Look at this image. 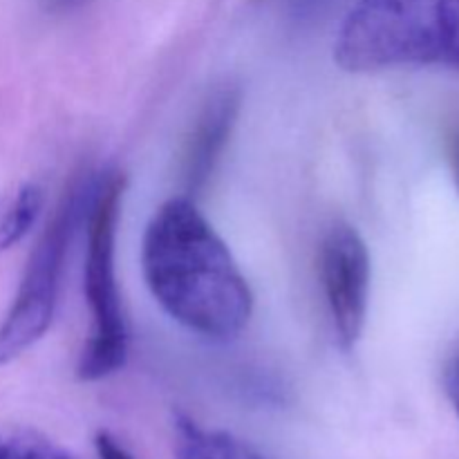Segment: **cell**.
Wrapping results in <instances>:
<instances>
[{"mask_svg":"<svg viewBox=\"0 0 459 459\" xmlns=\"http://www.w3.org/2000/svg\"><path fill=\"white\" fill-rule=\"evenodd\" d=\"M142 272L160 307L193 334L227 343L249 325V282L193 197H170L152 213L142 240Z\"/></svg>","mask_w":459,"mask_h":459,"instance_id":"1","label":"cell"},{"mask_svg":"<svg viewBox=\"0 0 459 459\" xmlns=\"http://www.w3.org/2000/svg\"><path fill=\"white\" fill-rule=\"evenodd\" d=\"M334 61L348 72L459 70V0H359L339 27Z\"/></svg>","mask_w":459,"mask_h":459,"instance_id":"2","label":"cell"},{"mask_svg":"<svg viewBox=\"0 0 459 459\" xmlns=\"http://www.w3.org/2000/svg\"><path fill=\"white\" fill-rule=\"evenodd\" d=\"M124 173H106L94 179L88 200V247H85L83 287L90 307L88 343L76 366L81 381H101L119 372L128 359V323L121 307L115 269L117 222L124 200Z\"/></svg>","mask_w":459,"mask_h":459,"instance_id":"3","label":"cell"},{"mask_svg":"<svg viewBox=\"0 0 459 459\" xmlns=\"http://www.w3.org/2000/svg\"><path fill=\"white\" fill-rule=\"evenodd\" d=\"M94 179L97 178L79 179L67 188L31 249L16 296L0 321V366L16 361L31 345L39 343L52 325L67 249L79 215L88 206Z\"/></svg>","mask_w":459,"mask_h":459,"instance_id":"4","label":"cell"},{"mask_svg":"<svg viewBox=\"0 0 459 459\" xmlns=\"http://www.w3.org/2000/svg\"><path fill=\"white\" fill-rule=\"evenodd\" d=\"M318 269L336 341L350 352L366 330L370 305L372 263L361 233L345 222L332 224L323 236Z\"/></svg>","mask_w":459,"mask_h":459,"instance_id":"5","label":"cell"},{"mask_svg":"<svg viewBox=\"0 0 459 459\" xmlns=\"http://www.w3.org/2000/svg\"><path fill=\"white\" fill-rule=\"evenodd\" d=\"M242 108V90L236 83H222L206 97L193 121L191 134L182 152V186L188 197L202 193L222 160L238 115Z\"/></svg>","mask_w":459,"mask_h":459,"instance_id":"6","label":"cell"},{"mask_svg":"<svg viewBox=\"0 0 459 459\" xmlns=\"http://www.w3.org/2000/svg\"><path fill=\"white\" fill-rule=\"evenodd\" d=\"M173 426L179 459H267L242 439L222 430H204L186 415L175 417Z\"/></svg>","mask_w":459,"mask_h":459,"instance_id":"7","label":"cell"},{"mask_svg":"<svg viewBox=\"0 0 459 459\" xmlns=\"http://www.w3.org/2000/svg\"><path fill=\"white\" fill-rule=\"evenodd\" d=\"M45 195L39 184L30 182L21 186L16 200L12 202L3 222H0V251L12 249V247H16L18 242H22L30 236L34 224L39 222Z\"/></svg>","mask_w":459,"mask_h":459,"instance_id":"8","label":"cell"},{"mask_svg":"<svg viewBox=\"0 0 459 459\" xmlns=\"http://www.w3.org/2000/svg\"><path fill=\"white\" fill-rule=\"evenodd\" d=\"M0 459H74L45 435L18 426H0Z\"/></svg>","mask_w":459,"mask_h":459,"instance_id":"9","label":"cell"},{"mask_svg":"<svg viewBox=\"0 0 459 459\" xmlns=\"http://www.w3.org/2000/svg\"><path fill=\"white\" fill-rule=\"evenodd\" d=\"M94 448H97L99 459H133V455H130L110 433H106V430L97 433V437H94Z\"/></svg>","mask_w":459,"mask_h":459,"instance_id":"10","label":"cell"},{"mask_svg":"<svg viewBox=\"0 0 459 459\" xmlns=\"http://www.w3.org/2000/svg\"><path fill=\"white\" fill-rule=\"evenodd\" d=\"M444 384H446L448 399H451L453 408H455L459 417V350L453 354L451 361H448L446 372H444Z\"/></svg>","mask_w":459,"mask_h":459,"instance_id":"11","label":"cell"},{"mask_svg":"<svg viewBox=\"0 0 459 459\" xmlns=\"http://www.w3.org/2000/svg\"><path fill=\"white\" fill-rule=\"evenodd\" d=\"M446 157H448V166H451L453 179H455V186L459 191V128L453 130V133L446 137Z\"/></svg>","mask_w":459,"mask_h":459,"instance_id":"12","label":"cell"},{"mask_svg":"<svg viewBox=\"0 0 459 459\" xmlns=\"http://www.w3.org/2000/svg\"><path fill=\"white\" fill-rule=\"evenodd\" d=\"M83 3L85 0H45V7L49 12H67V9H74Z\"/></svg>","mask_w":459,"mask_h":459,"instance_id":"13","label":"cell"}]
</instances>
